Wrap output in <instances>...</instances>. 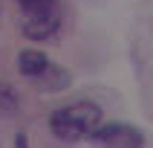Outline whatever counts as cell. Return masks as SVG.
Returning <instances> with one entry per match:
<instances>
[{"label": "cell", "mask_w": 153, "mask_h": 148, "mask_svg": "<svg viewBox=\"0 0 153 148\" xmlns=\"http://www.w3.org/2000/svg\"><path fill=\"white\" fill-rule=\"evenodd\" d=\"M101 125V107L95 102H72L67 107H58L49 119L52 134L64 142H78L90 137Z\"/></svg>", "instance_id": "6da1fadb"}, {"label": "cell", "mask_w": 153, "mask_h": 148, "mask_svg": "<svg viewBox=\"0 0 153 148\" xmlns=\"http://www.w3.org/2000/svg\"><path fill=\"white\" fill-rule=\"evenodd\" d=\"M17 67L26 78H32L35 84H43L46 90H64L69 84V73L58 67L49 55H43L38 50H26L17 55Z\"/></svg>", "instance_id": "7a4b0ae2"}, {"label": "cell", "mask_w": 153, "mask_h": 148, "mask_svg": "<svg viewBox=\"0 0 153 148\" xmlns=\"http://www.w3.org/2000/svg\"><path fill=\"white\" fill-rule=\"evenodd\" d=\"M23 9V32L35 41H43L55 35V29L61 26V12L58 0H17Z\"/></svg>", "instance_id": "3957f363"}, {"label": "cell", "mask_w": 153, "mask_h": 148, "mask_svg": "<svg viewBox=\"0 0 153 148\" xmlns=\"http://www.w3.org/2000/svg\"><path fill=\"white\" fill-rule=\"evenodd\" d=\"M98 148H142L145 145V134L133 125H124V122H113V125H98V128L90 134Z\"/></svg>", "instance_id": "277c9868"}, {"label": "cell", "mask_w": 153, "mask_h": 148, "mask_svg": "<svg viewBox=\"0 0 153 148\" xmlns=\"http://www.w3.org/2000/svg\"><path fill=\"white\" fill-rule=\"evenodd\" d=\"M17 110V93L9 81H0V116H12Z\"/></svg>", "instance_id": "5b68a950"}, {"label": "cell", "mask_w": 153, "mask_h": 148, "mask_svg": "<svg viewBox=\"0 0 153 148\" xmlns=\"http://www.w3.org/2000/svg\"><path fill=\"white\" fill-rule=\"evenodd\" d=\"M17 148H26V137H23V134L17 137Z\"/></svg>", "instance_id": "8992f818"}]
</instances>
